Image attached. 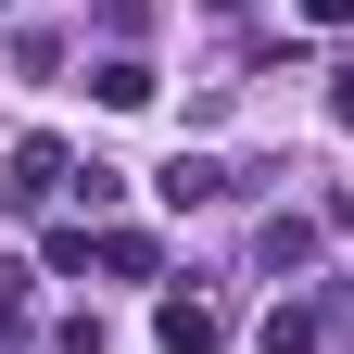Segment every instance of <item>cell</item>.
Returning <instances> with one entry per match:
<instances>
[{
	"label": "cell",
	"mask_w": 354,
	"mask_h": 354,
	"mask_svg": "<svg viewBox=\"0 0 354 354\" xmlns=\"http://www.w3.org/2000/svg\"><path fill=\"white\" fill-rule=\"evenodd\" d=\"M228 190H241V165H215V152L152 165V203H165V215H203V203H228Z\"/></svg>",
	"instance_id": "3957f363"
},
{
	"label": "cell",
	"mask_w": 354,
	"mask_h": 354,
	"mask_svg": "<svg viewBox=\"0 0 354 354\" xmlns=\"http://www.w3.org/2000/svg\"><path fill=\"white\" fill-rule=\"evenodd\" d=\"M329 127H342V140H354V64L329 76Z\"/></svg>",
	"instance_id": "4fadbf2b"
},
{
	"label": "cell",
	"mask_w": 354,
	"mask_h": 354,
	"mask_svg": "<svg viewBox=\"0 0 354 354\" xmlns=\"http://www.w3.org/2000/svg\"><path fill=\"white\" fill-rule=\"evenodd\" d=\"M152 342L165 354H215V342H228V304H215V291H165L152 304Z\"/></svg>",
	"instance_id": "277c9868"
},
{
	"label": "cell",
	"mask_w": 354,
	"mask_h": 354,
	"mask_svg": "<svg viewBox=\"0 0 354 354\" xmlns=\"http://www.w3.org/2000/svg\"><path fill=\"white\" fill-rule=\"evenodd\" d=\"M51 354H114V342H102V317H88V304H76V317L51 329Z\"/></svg>",
	"instance_id": "8fae6325"
},
{
	"label": "cell",
	"mask_w": 354,
	"mask_h": 354,
	"mask_svg": "<svg viewBox=\"0 0 354 354\" xmlns=\"http://www.w3.org/2000/svg\"><path fill=\"white\" fill-rule=\"evenodd\" d=\"M76 190V152L51 140V127H38V140H13V165H0V203H13V215H51Z\"/></svg>",
	"instance_id": "6da1fadb"
},
{
	"label": "cell",
	"mask_w": 354,
	"mask_h": 354,
	"mask_svg": "<svg viewBox=\"0 0 354 354\" xmlns=\"http://www.w3.org/2000/svg\"><path fill=\"white\" fill-rule=\"evenodd\" d=\"M102 279H165V241L152 228H102Z\"/></svg>",
	"instance_id": "52a82bcc"
},
{
	"label": "cell",
	"mask_w": 354,
	"mask_h": 354,
	"mask_svg": "<svg viewBox=\"0 0 354 354\" xmlns=\"http://www.w3.org/2000/svg\"><path fill=\"white\" fill-rule=\"evenodd\" d=\"M304 26H317V38H342V26H354V0H304Z\"/></svg>",
	"instance_id": "7c38bea8"
},
{
	"label": "cell",
	"mask_w": 354,
	"mask_h": 354,
	"mask_svg": "<svg viewBox=\"0 0 354 354\" xmlns=\"http://www.w3.org/2000/svg\"><path fill=\"white\" fill-rule=\"evenodd\" d=\"M0 13H13V0H0Z\"/></svg>",
	"instance_id": "9a60e30c"
},
{
	"label": "cell",
	"mask_w": 354,
	"mask_h": 354,
	"mask_svg": "<svg viewBox=\"0 0 354 354\" xmlns=\"http://www.w3.org/2000/svg\"><path fill=\"white\" fill-rule=\"evenodd\" d=\"M38 279H51V266H0V342L26 329V304H38Z\"/></svg>",
	"instance_id": "9c48e42d"
},
{
	"label": "cell",
	"mask_w": 354,
	"mask_h": 354,
	"mask_svg": "<svg viewBox=\"0 0 354 354\" xmlns=\"http://www.w3.org/2000/svg\"><path fill=\"white\" fill-rule=\"evenodd\" d=\"M38 266H51V279H88V266H102V241H88V228H51V241H38Z\"/></svg>",
	"instance_id": "ba28073f"
},
{
	"label": "cell",
	"mask_w": 354,
	"mask_h": 354,
	"mask_svg": "<svg viewBox=\"0 0 354 354\" xmlns=\"http://www.w3.org/2000/svg\"><path fill=\"white\" fill-rule=\"evenodd\" d=\"M215 13H266V0H215Z\"/></svg>",
	"instance_id": "5bb4252c"
},
{
	"label": "cell",
	"mask_w": 354,
	"mask_h": 354,
	"mask_svg": "<svg viewBox=\"0 0 354 354\" xmlns=\"http://www.w3.org/2000/svg\"><path fill=\"white\" fill-rule=\"evenodd\" d=\"M329 317H342L329 291H279V304L253 317V342H266V354H329Z\"/></svg>",
	"instance_id": "7a4b0ae2"
},
{
	"label": "cell",
	"mask_w": 354,
	"mask_h": 354,
	"mask_svg": "<svg viewBox=\"0 0 354 354\" xmlns=\"http://www.w3.org/2000/svg\"><path fill=\"white\" fill-rule=\"evenodd\" d=\"M317 215H266V228H253V266H266V279H317Z\"/></svg>",
	"instance_id": "5b68a950"
},
{
	"label": "cell",
	"mask_w": 354,
	"mask_h": 354,
	"mask_svg": "<svg viewBox=\"0 0 354 354\" xmlns=\"http://www.w3.org/2000/svg\"><path fill=\"white\" fill-rule=\"evenodd\" d=\"M13 76H64V38L51 26H13Z\"/></svg>",
	"instance_id": "30bf717a"
},
{
	"label": "cell",
	"mask_w": 354,
	"mask_h": 354,
	"mask_svg": "<svg viewBox=\"0 0 354 354\" xmlns=\"http://www.w3.org/2000/svg\"><path fill=\"white\" fill-rule=\"evenodd\" d=\"M88 88H102V114H152V64H140V51H102Z\"/></svg>",
	"instance_id": "8992f818"
}]
</instances>
